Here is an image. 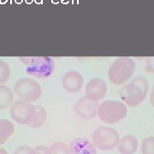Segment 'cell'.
<instances>
[{
    "instance_id": "obj_1",
    "label": "cell",
    "mask_w": 154,
    "mask_h": 154,
    "mask_svg": "<svg viewBox=\"0 0 154 154\" xmlns=\"http://www.w3.org/2000/svg\"><path fill=\"white\" fill-rule=\"evenodd\" d=\"M148 88V82L144 77H135L131 82L121 88L119 91V97L125 105L135 107L145 100Z\"/></svg>"
},
{
    "instance_id": "obj_2",
    "label": "cell",
    "mask_w": 154,
    "mask_h": 154,
    "mask_svg": "<svg viewBox=\"0 0 154 154\" xmlns=\"http://www.w3.org/2000/svg\"><path fill=\"white\" fill-rule=\"evenodd\" d=\"M25 65V72L30 76L45 79L50 77L55 69V62L50 57H19Z\"/></svg>"
},
{
    "instance_id": "obj_3",
    "label": "cell",
    "mask_w": 154,
    "mask_h": 154,
    "mask_svg": "<svg viewBox=\"0 0 154 154\" xmlns=\"http://www.w3.org/2000/svg\"><path fill=\"white\" fill-rule=\"evenodd\" d=\"M135 62L128 57L116 58L108 69V77L115 85H122L132 76L135 70Z\"/></svg>"
},
{
    "instance_id": "obj_4",
    "label": "cell",
    "mask_w": 154,
    "mask_h": 154,
    "mask_svg": "<svg viewBox=\"0 0 154 154\" xmlns=\"http://www.w3.org/2000/svg\"><path fill=\"white\" fill-rule=\"evenodd\" d=\"M128 108L124 103L116 100H106L99 105L98 116L100 121L107 124H115L125 118Z\"/></svg>"
},
{
    "instance_id": "obj_5",
    "label": "cell",
    "mask_w": 154,
    "mask_h": 154,
    "mask_svg": "<svg viewBox=\"0 0 154 154\" xmlns=\"http://www.w3.org/2000/svg\"><path fill=\"white\" fill-rule=\"evenodd\" d=\"M14 92L20 100L28 103L38 100L43 93L40 84L34 79L28 77L21 78L17 81L14 87Z\"/></svg>"
},
{
    "instance_id": "obj_6",
    "label": "cell",
    "mask_w": 154,
    "mask_h": 154,
    "mask_svg": "<svg viewBox=\"0 0 154 154\" xmlns=\"http://www.w3.org/2000/svg\"><path fill=\"white\" fill-rule=\"evenodd\" d=\"M120 135L115 128L110 127H99L93 134L92 142L101 151H110L117 146Z\"/></svg>"
},
{
    "instance_id": "obj_7",
    "label": "cell",
    "mask_w": 154,
    "mask_h": 154,
    "mask_svg": "<svg viewBox=\"0 0 154 154\" xmlns=\"http://www.w3.org/2000/svg\"><path fill=\"white\" fill-rule=\"evenodd\" d=\"M35 111L36 105L22 100H17L11 106V118L22 125L28 126L32 122Z\"/></svg>"
},
{
    "instance_id": "obj_8",
    "label": "cell",
    "mask_w": 154,
    "mask_h": 154,
    "mask_svg": "<svg viewBox=\"0 0 154 154\" xmlns=\"http://www.w3.org/2000/svg\"><path fill=\"white\" fill-rule=\"evenodd\" d=\"M107 94V85L103 79L95 77L90 80L85 88V96L95 102H99L105 99Z\"/></svg>"
},
{
    "instance_id": "obj_9",
    "label": "cell",
    "mask_w": 154,
    "mask_h": 154,
    "mask_svg": "<svg viewBox=\"0 0 154 154\" xmlns=\"http://www.w3.org/2000/svg\"><path fill=\"white\" fill-rule=\"evenodd\" d=\"M99 105V102L93 101L85 96L83 98H81L76 102L75 112L77 115L83 119H94V117H96V116H98Z\"/></svg>"
},
{
    "instance_id": "obj_10",
    "label": "cell",
    "mask_w": 154,
    "mask_h": 154,
    "mask_svg": "<svg viewBox=\"0 0 154 154\" xmlns=\"http://www.w3.org/2000/svg\"><path fill=\"white\" fill-rule=\"evenodd\" d=\"M62 85L68 93H78L84 86V78L80 72L70 70L65 73L62 79Z\"/></svg>"
},
{
    "instance_id": "obj_11",
    "label": "cell",
    "mask_w": 154,
    "mask_h": 154,
    "mask_svg": "<svg viewBox=\"0 0 154 154\" xmlns=\"http://www.w3.org/2000/svg\"><path fill=\"white\" fill-rule=\"evenodd\" d=\"M71 154H97L93 142L85 138H75L69 145Z\"/></svg>"
},
{
    "instance_id": "obj_12",
    "label": "cell",
    "mask_w": 154,
    "mask_h": 154,
    "mask_svg": "<svg viewBox=\"0 0 154 154\" xmlns=\"http://www.w3.org/2000/svg\"><path fill=\"white\" fill-rule=\"evenodd\" d=\"M138 140L132 134H128L120 138L117 145L118 152L121 154H134L137 152Z\"/></svg>"
},
{
    "instance_id": "obj_13",
    "label": "cell",
    "mask_w": 154,
    "mask_h": 154,
    "mask_svg": "<svg viewBox=\"0 0 154 154\" xmlns=\"http://www.w3.org/2000/svg\"><path fill=\"white\" fill-rule=\"evenodd\" d=\"M14 102V93L5 84H0V110L11 107Z\"/></svg>"
},
{
    "instance_id": "obj_14",
    "label": "cell",
    "mask_w": 154,
    "mask_h": 154,
    "mask_svg": "<svg viewBox=\"0 0 154 154\" xmlns=\"http://www.w3.org/2000/svg\"><path fill=\"white\" fill-rule=\"evenodd\" d=\"M15 133V125L7 119H0V146L4 145Z\"/></svg>"
},
{
    "instance_id": "obj_15",
    "label": "cell",
    "mask_w": 154,
    "mask_h": 154,
    "mask_svg": "<svg viewBox=\"0 0 154 154\" xmlns=\"http://www.w3.org/2000/svg\"><path fill=\"white\" fill-rule=\"evenodd\" d=\"M47 120V112L43 106L41 105H36V111L33 116L32 122L28 125L30 128H38L42 127L45 123Z\"/></svg>"
},
{
    "instance_id": "obj_16",
    "label": "cell",
    "mask_w": 154,
    "mask_h": 154,
    "mask_svg": "<svg viewBox=\"0 0 154 154\" xmlns=\"http://www.w3.org/2000/svg\"><path fill=\"white\" fill-rule=\"evenodd\" d=\"M11 69L5 61L0 59V84H5L11 78Z\"/></svg>"
},
{
    "instance_id": "obj_17",
    "label": "cell",
    "mask_w": 154,
    "mask_h": 154,
    "mask_svg": "<svg viewBox=\"0 0 154 154\" xmlns=\"http://www.w3.org/2000/svg\"><path fill=\"white\" fill-rule=\"evenodd\" d=\"M51 154H71L69 146L63 142H55L50 147Z\"/></svg>"
},
{
    "instance_id": "obj_18",
    "label": "cell",
    "mask_w": 154,
    "mask_h": 154,
    "mask_svg": "<svg viewBox=\"0 0 154 154\" xmlns=\"http://www.w3.org/2000/svg\"><path fill=\"white\" fill-rule=\"evenodd\" d=\"M142 154H154V136L144 139L141 143Z\"/></svg>"
},
{
    "instance_id": "obj_19",
    "label": "cell",
    "mask_w": 154,
    "mask_h": 154,
    "mask_svg": "<svg viewBox=\"0 0 154 154\" xmlns=\"http://www.w3.org/2000/svg\"><path fill=\"white\" fill-rule=\"evenodd\" d=\"M14 154H36L35 150L29 146H20L14 151Z\"/></svg>"
},
{
    "instance_id": "obj_20",
    "label": "cell",
    "mask_w": 154,
    "mask_h": 154,
    "mask_svg": "<svg viewBox=\"0 0 154 154\" xmlns=\"http://www.w3.org/2000/svg\"><path fill=\"white\" fill-rule=\"evenodd\" d=\"M145 70L147 73H154V57H148L146 59Z\"/></svg>"
},
{
    "instance_id": "obj_21",
    "label": "cell",
    "mask_w": 154,
    "mask_h": 154,
    "mask_svg": "<svg viewBox=\"0 0 154 154\" xmlns=\"http://www.w3.org/2000/svg\"><path fill=\"white\" fill-rule=\"evenodd\" d=\"M35 152L36 154H51V148L46 146H44V145H39V146H37L35 148Z\"/></svg>"
},
{
    "instance_id": "obj_22",
    "label": "cell",
    "mask_w": 154,
    "mask_h": 154,
    "mask_svg": "<svg viewBox=\"0 0 154 154\" xmlns=\"http://www.w3.org/2000/svg\"><path fill=\"white\" fill-rule=\"evenodd\" d=\"M150 103H151V105L154 107V87L153 88H152V90L151 96H150Z\"/></svg>"
},
{
    "instance_id": "obj_23",
    "label": "cell",
    "mask_w": 154,
    "mask_h": 154,
    "mask_svg": "<svg viewBox=\"0 0 154 154\" xmlns=\"http://www.w3.org/2000/svg\"><path fill=\"white\" fill-rule=\"evenodd\" d=\"M0 154H8L7 151L3 147H0Z\"/></svg>"
},
{
    "instance_id": "obj_24",
    "label": "cell",
    "mask_w": 154,
    "mask_h": 154,
    "mask_svg": "<svg viewBox=\"0 0 154 154\" xmlns=\"http://www.w3.org/2000/svg\"><path fill=\"white\" fill-rule=\"evenodd\" d=\"M31 1H32V0H27V3L30 4V3H31Z\"/></svg>"
},
{
    "instance_id": "obj_25",
    "label": "cell",
    "mask_w": 154,
    "mask_h": 154,
    "mask_svg": "<svg viewBox=\"0 0 154 154\" xmlns=\"http://www.w3.org/2000/svg\"><path fill=\"white\" fill-rule=\"evenodd\" d=\"M17 3H21L22 2V0H17Z\"/></svg>"
},
{
    "instance_id": "obj_26",
    "label": "cell",
    "mask_w": 154,
    "mask_h": 154,
    "mask_svg": "<svg viewBox=\"0 0 154 154\" xmlns=\"http://www.w3.org/2000/svg\"><path fill=\"white\" fill-rule=\"evenodd\" d=\"M2 1V3H5L6 2V0H1Z\"/></svg>"
},
{
    "instance_id": "obj_27",
    "label": "cell",
    "mask_w": 154,
    "mask_h": 154,
    "mask_svg": "<svg viewBox=\"0 0 154 154\" xmlns=\"http://www.w3.org/2000/svg\"><path fill=\"white\" fill-rule=\"evenodd\" d=\"M37 1V3H40V0H36Z\"/></svg>"
}]
</instances>
